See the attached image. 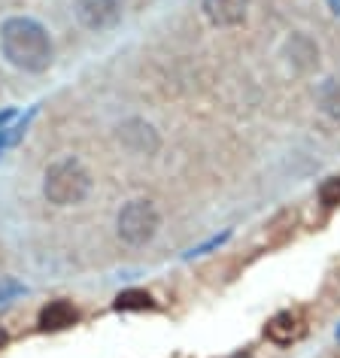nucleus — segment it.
<instances>
[{
	"mask_svg": "<svg viewBox=\"0 0 340 358\" xmlns=\"http://www.w3.org/2000/svg\"><path fill=\"white\" fill-rule=\"evenodd\" d=\"M0 49L3 58L24 73H43L55 58L49 31L28 15H13L0 24Z\"/></svg>",
	"mask_w": 340,
	"mask_h": 358,
	"instance_id": "nucleus-1",
	"label": "nucleus"
},
{
	"mask_svg": "<svg viewBox=\"0 0 340 358\" xmlns=\"http://www.w3.org/2000/svg\"><path fill=\"white\" fill-rule=\"evenodd\" d=\"M43 194L55 207H76L92 194V173L76 158L52 161L43 173Z\"/></svg>",
	"mask_w": 340,
	"mask_h": 358,
	"instance_id": "nucleus-2",
	"label": "nucleus"
},
{
	"mask_svg": "<svg viewBox=\"0 0 340 358\" xmlns=\"http://www.w3.org/2000/svg\"><path fill=\"white\" fill-rule=\"evenodd\" d=\"M161 228V213L152 201L146 198H134L128 203H122L119 216H115V234L125 246H146Z\"/></svg>",
	"mask_w": 340,
	"mask_h": 358,
	"instance_id": "nucleus-3",
	"label": "nucleus"
},
{
	"mask_svg": "<svg viewBox=\"0 0 340 358\" xmlns=\"http://www.w3.org/2000/svg\"><path fill=\"white\" fill-rule=\"evenodd\" d=\"M115 140L122 143V149H128L131 155L140 158H152L161 149V134L146 119H125L115 128Z\"/></svg>",
	"mask_w": 340,
	"mask_h": 358,
	"instance_id": "nucleus-4",
	"label": "nucleus"
},
{
	"mask_svg": "<svg viewBox=\"0 0 340 358\" xmlns=\"http://www.w3.org/2000/svg\"><path fill=\"white\" fill-rule=\"evenodd\" d=\"M73 15L85 31L104 34L122 22V3L119 0H76Z\"/></svg>",
	"mask_w": 340,
	"mask_h": 358,
	"instance_id": "nucleus-5",
	"label": "nucleus"
},
{
	"mask_svg": "<svg viewBox=\"0 0 340 358\" xmlns=\"http://www.w3.org/2000/svg\"><path fill=\"white\" fill-rule=\"evenodd\" d=\"M249 0H204V15L216 28H237L246 19Z\"/></svg>",
	"mask_w": 340,
	"mask_h": 358,
	"instance_id": "nucleus-6",
	"label": "nucleus"
},
{
	"mask_svg": "<svg viewBox=\"0 0 340 358\" xmlns=\"http://www.w3.org/2000/svg\"><path fill=\"white\" fill-rule=\"evenodd\" d=\"M285 52H289V61L295 70H301V73H307V70L319 67V46L313 43L307 34H292L289 46H285Z\"/></svg>",
	"mask_w": 340,
	"mask_h": 358,
	"instance_id": "nucleus-7",
	"label": "nucleus"
},
{
	"mask_svg": "<svg viewBox=\"0 0 340 358\" xmlns=\"http://www.w3.org/2000/svg\"><path fill=\"white\" fill-rule=\"evenodd\" d=\"M76 319H79V313L70 301H52L40 313V328L43 331H67L76 325Z\"/></svg>",
	"mask_w": 340,
	"mask_h": 358,
	"instance_id": "nucleus-8",
	"label": "nucleus"
},
{
	"mask_svg": "<svg viewBox=\"0 0 340 358\" xmlns=\"http://www.w3.org/2000/svg\"><path fill=\"white\" fill-rule=\"evenodd\" d=\"M298 331H301V325H298V316H295V313H289V310L276 313V316H274V319L264 325V334H267V340H271V343H280V346L292 343V340L298 337Z\"/></svg>",
	"mask_w": 340,
	"mask_h": 358,
	"instance_id": "nucleus-9",
	"label": "nucleus"
},
{
	"mask_svg": "<svg viewBox=\"0 0 340 358\" xmlns=\"http://www.w3.org/2000/svg\"><path fill=\"white\" fill-rule=\"evenodd\" d=\"M152 307H155V301L143 289H125L119 298H115V310L119 313H140V310H152Z\"/></svg>",
	"mask_w": 340,
	"mask_h": 358,
	"instance_id": "nucleus-10",
	"label": "nucleus"
},
{
	"mask_svg": "<svg viewBox=\"0 0 340 358\" xmlns=\"http://www.w3.org/2000/svg\"><path fill=\"white\" fill-rule=\"evenodd\" d=\"M319 106L331 119H340V83L337 79H331V83L319 88Z\"/></svg>",
	"mask_w": 340,
	"mask_h": 358,
	"instance_id": "nucleus-11",
	"label": "nucleus"
},
{
	"mask_svg": "<svg viewBox=\"0 0 340 358\" xmlns=\"http://www.w3.org/2000/svg\"><path fill=\"white\" fill-rule=\"evenodd\" d=\"M319 201L325 207H340V176H331L319 185Z\"/></svg>",
	"mask_w": 340,
	"mask_h": 358,
	"instance_id": "nucleus-12",
	"label": "nucleus"
},
{
	"mask_svg": "<svg viewBox=\"0 0 340 358\" xmlns=\"http://www.w3.org/2000/svg\"><path fill=\"white\" fill-rule=\"evenodd\" d=\"M231 237V231H225V234H219V237H213V240H207V243H201V246H194V249H189L185 252V258H194V255H207L210 249H216V246H222L225 240Z\"/></svg>",
	"mask_w": 340,
	"mask_h": 358,
	"instance_id": "nucleus-13",
	"label": "nucleus"
},
{
	"mask_svg": "<svg viewBox=\"0 0 340 358\" xmlns=\"http://www.w3.org/2000/svg\"><path fill=\"white\" fill-rule=\"evenodd\" d=\"M22 292H24L22 282L10 280V276H3V280H0V301H10V298H15V294H22Z\"/></svg>",
	"mask_w": 340,
	"mask_h": 358,
	"instance_id": "nucleus-14",
	"label": "nucleus"
},
{
	"mask_svg": "<svg viewBox=\"0 0 340 358\" xmlns=\"http://www.w3.org/2000/svg\"><path fill=\"white\" fill-rule=\"evenodd\" d=\"M13 119H15V113H13V110L0 113V128H6V122H13Z\"/></svg>",
	"mask_w": 340,
	"mask_h": 358,
	"instance_id": "nucleus-15",
	"label": "nucleus"
},
{
	"mask_svg": "<svg viewBox=\"0 0 340 358\" xmlns=\"http://www.w3.org/2000/svg\"><path fill=\"white\" fill-rule=\"evenodd\" d=\"M325 3H328V10H331V13L340 15V0H325Z\"/></svg>",
	"mask_w": 340,
	"mask_h": 358,
	"instance_id": "nucleus-16",
	"label": "nucleus"
},
{
	"mask_svg": "<svg viewBox=\"0 0 340 358\" xmlns=\"http://www.w3.org/2000/svg\"><path fill=\"white\" fill-rule=\"evenodd\" d=\"M6 343H10V334H6V328H3V325H0V349H3Z\"/></svg>",
	"mask_w": 340,
	"mask_h": 358,
	"instance_id": "nucleus-17",
	"label": "nucleus"
},
{
	"mask_svg": "<svg viewBox=\"0 0 340 358\" xmlns=\"http://www.w3.org/2000/svg\"><path fill=\"white\" fill-rule=\"evenodd\" d=\"M337 343H340V325H337Z\"/></svg>",
	"mask_w": 340,
	"mask_h": 358,
	"instance_id": "nucleus-18",
	"label": "nucleus"
}]
</instances>
